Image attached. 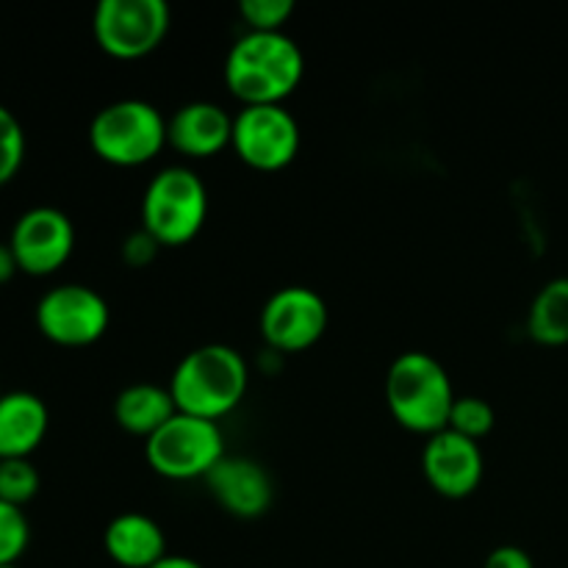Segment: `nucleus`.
<instances>
[{
  "label": "nucleus",
  "mask_w": 568,
  "mask_h": 568,
  "mask_svg": "<svg viewBox=\"0 0 568 568\" xmlns=\"http://www.w3.org/2000/svg\"><path fill=\"white\" fill-rule=\"evenodd\" d=\"M225 455L220 422L200 419L181 410L144 442L148 466L166 480H205Z\"/></svg>",
  "instance_id": "423d86ee"
},
{
  "label": "nucleus",
  "mask_w": 568,
  "mask_h": 568,
  "mask_svg": "<svg viewBox=\"0 0 568 568\" xmlns=\"http://www.w3.org/2000/svg\"><path fill=\"white\" fill-rule=\"evenodd\" d=\"M422 471L436 494L447 499H464L480 486L486 460L480 444L455 430H442L427 438L422 449Z\"/></svg>",
  "instance_id": "f8f14e48"
},
{
  "label": "nucleus",
  "mask_w": 568,
  "mask_h": 568,
  "mask_svg": "<svg viewBox=\"0 0 568 568\" xmlns=\"http://www.w3.org/2000/svg\"><path fill=\"white\" fill-rule=\"evenodd\" d=\"M92 31L98 48L111 59H144L170 31V6L164 0H100Z\"/></svg>",
  "instance_id": "0eeeda50"
},
{
  "label": "nucleus",
  "mask_w": 568,
  "mask_h": 568,
  "mask_svg": "<svg viewBox=\"0 0 568 568\" xmlns=\"http://www.w3.org/2000/svg\"><path fill=\"white\" fill-rule=\"evenodd\" d=\"M31 544V525L22 508L0 499V568L17 566Z\"/></svg>",
  "instance_id": "412c9836"
},
{
  "label": "nucleus",
  "mask_w": 568,
  "mask_h": 568,
  "mask_svg": "<svg viewBox=\"0 0 568 568\" xmlns=\"http://www.w3.org/2000/svg\"><path fill=\"white\" fill-rule=\"evenodd\" d=\"M50 427L48 405L31 392L0 394V460L31 458Z\"/></svg>",
  "instance_id": "dca6fc26"
},
{
  "label": "nucleus",
  "mask_w": 568,
  "mask_h": 568,
  "mask_svg": "<svg viewBox=\"0 0 568 568\" xmlns=\"http://www.w3.org/2000/svg\"><path fill=\"white\" fill-rule=\"evenodd\" d=\"M161 244L155 242L153 236H150L144 227H139V231L128 233L125 239H122V247H120V255H122V264L131 266V270H144V266H150L155 261V255H159Z\"/></svg>",
  "instance_id": "b1692460"
},
{
  "label": "nucleus",
  "mask_w": 568,
  "mask_h": 568,
  "mask_svg": "<svg viewBox=\"0 0 568 568\" xmlns=\"http://www.w3.org/2000/svg\"><path fill=\"white\" fill-rule=\"evenodd\" d=\"M3 568H17V566H3Z\"/></svg>",
  "instance_id": "cd10ccee"
},
{
  "label": "nucleus",
  "mask_w": 568,
  "mask_h": 568,
  "mask_svg": "<svg viewBox=\"0 0 568 568\" xmlns=\"http://www.w3.org/2000/svg\"><path fill=\"white\" fill-rule=\"evenodd\" d=\"M0 394H3V392H0Z\"/></svg>",
  "instance_id": "c85d7f7f"
},
{
  "label": "nucleus",
  "mask_w": 568,
  "mask_h": 568,
  "mask_svg": "<svg viewBox=\"0 0 568 568\" xmlns=\"http://www.w3.org/2000/svg\"><path fill=\"white\" fill-rule=\"evenodd\" d=\"M303 75L305 55L286 31H244L227 50V92L242 105H283Z\"/></svg>",
  "instance_id": "f257e3e1"
},
{
  "label": "nucleus",
  "mask_w": 568,
  "mask_h": 568,
  "mask_svg": "<svg viewBox=\"0 0 568 568\" xmlns=\"http://www.w3.org/2000/svg\"><path fill=\"white\" fill-rule=\"evenodd\" d=\"M22 161H26V133L14 111L0 103V186L14 181Z\"/></svg>",
  "instance_id": "4be33fe9"
},
{
  "label": "nucleus",
  "mask_w": 568,
  "mask_h": 568,
  "mask_svg": "<svg viewBox=\"0 0 568 568\" xmlns=\"http://www.w3.org/2000/svg\"><path fill=\"white\" fill-rule=\"evenodd\" d=\"M239 14L247 31H283L294 14V0H242Z\"/></svg>",
  "instance_id": "5701e85b"
},
{
  "label": "nucleus",
  "mask_w": 568,
  "mask_h": 568,
  "mask_svg": "<svg viewBox=\"0 0 568 568\" xmlns=\"http://www.w3.org/2000/svg\"><path fill=\"white\" fill-rule=\"evenodd\" d=\"M231 148L258 172H277L300 153V125L283 105H242L233 116Z\"/></svg>",
  "instance_id": "1a4fd4ad"
},
{
  "label": "nucleus",
  "mask_w": 568,
  "mask_h": 568,
  "mask_svg": "<svg viewBox=\"0 0 568 568\" xmlns=\"http://www.w3.org/2000/svg\"><path fill=\"white\" fill-rule=\"evenodd\" d=\"M39 486H42V477H39L31 458L0 460V499L3 503L26 508L39 494Z\"/></svg>",
  "instance_id": "6ab92c4d"
},
{
  "label": "nucleus",
  "mask_w": 568,
  "mask_h": 568,
  "mask_svg": "<svg viewBox=\"0 0 568 568\" xmlns=\"http://www.w3.org/2000/svg\"><path fill=\"white\" fill-rule=\"evenodd\" d=\"M233 116L211 100L181 105L166 120V144L186 159H211L231 148Z\"/></svg>",
  "instance_id": "4468645a"
},
{
  "label": "nucleus",
  "mask_w": 568,
  "mask_h": 568,
  "mask_svg": "<svg viewBox=\"0 0 568 568\" xmlns=\"http://www.w3.org/2000/svg\"><path fill=\"white\" fill-rule=\"evenodd\" d=\"M527 331L532 342L544 347H566L568 344V277H555L544 283L532 297L527 314Z\"/></svg>",
  "instance_id": "a211bd4d"
},
{
  "label": "nucleus",
  "mask_w": 568,
  "mask_h": 568,
  "mask_svg": "<svg viewBox=\"0 0 568 568\" xmlns=\"http://www.w3.org/2000/svg\"><path fill=\"white\" fill-rule=\"evenodd\" d=\"M111 311L100 292L83 283H64L37 303V327L59 347H89L109 331Z\"/></svg>",
  "instance_id": "6e6552de"
},
{
  "label": "nucleus",
  "mask_w": 568,
  "mask_h": 568,
  "mask_svg": "<svg viewBox=\"0 0 568 568\" xmlns=\"http://www.w3.org/2000/svg\"><path fill=\"white\" fill-rule=\"evenodd\" d=\"M153 568H203L197 560L186 558V555H166L164 560H159Z\"/></svg>",
  "instance_id": "bb28decb"
},
{
  "label": "nucleus",
  "mask_w": 568,
  "mask_h": 568,
  "mask_svg": "<svg viewBox=\"0 0 568 568\" xmlns=\"http://www.w3.org/2000/svg\"><path fill=\"white\" fill-rule=\"evenodd\" d=\"M386 405L405 430L427 438L447 430L455 388L442 361L419 349L397 355L386 372Z\"/></svg>",
  "instance_id": "7ed1b4c3"
},
{
  "label": "nucleus",
  "mask_w": 568,
  "mask_h": 568,
  "mask_svg": "<svg viewBox=\"0 0 568 568\" xmlns=\"http://www.w3.org/2000/svg\"><path fill=\"white\" fill-rule=\"evenodd\" d=\"M9 247L20 272L48 277L70 261L72 250H75V227L64 211L53 209V205H37L14 222Z\"/></svg>",
  "instance_id": "9b49d317"
},
{
  "label": "nucleus",
  "mask_w": 568,
  "mask_h": 568,
  "mask_svg": "<svg viewBox=\"0 0 568 568\" xmlns=\"http://www.w3.org/2000/svg\"><path fill=\"white\" fill-rule=\"evenodd\" d=\"M250 386L247 361L227 344H203L178 361L170 394L178 410L220 422L242 405Z\"/></svg>",
  "instance_id": "f03ea898"
},
{
  "label": "nucleus",
  "mask_w": 568,
  "mask_h": 568,
  "mask_svg": "<svg viewBox=\"0 0 568 568\" xmlns=\"http://www.w3.org/2000/svg\"><path fill=\"white\" fill-rule=\"evenodd\" d=\"M103 549L122 568H153L166 558V538L159 521L128 510L105 525Z\"/></svg>",
  "instance_id": "2eb2a0df"
},
{
  "label": "nucleus",
  "mask_w": 568,
  "mask_h": 568,
  "mask_svg": "<svg viewBox=\"0 0 568 568\" xmlns=\"http://www.w3.org/2000/svg\"><path fill=\"white\" fill-rule=\"evenodd\" d=\"M17 272H20V266H17V261H14V253H11V247H9V242H0V286H3V283H9L11 277L17 275Z\"/></svg>",
  "instance_id": "a878e982"
},
{
  "label": "nucleus",
  "mask_w": 568,
  "mask_h": 568,
  "mask_svg": "<svg viewBox=\"0 0 568 568\" xmlns=\"http://www.w3.org/2000/svg\"><path fill=\"white\" fill-rule=\"evenodd\" d=\"M211 497L225 514L236 519H258L272 508L275 486L258 460L242 455H225L205 477Z\"/></svg>",
  "instance_id": "ddd939ff"
},
{
  "label": "nucleus",
  "mask_w": 568,
  "mask_h": 568,
  "mask_svg": "<svg viewBox=\"0 0 568 568\" xmlns=\"http://www.w3.org/2000/svg\"><path fill=\"white\" fill-rule=\"evenodd\" d=\"M175 414L178 405L170 388L153 386V383H133V386L122 388L114 399L116 425L131 436L144 438V442L153 433H159Z\"/></svg>",
  "instance_id": "f3484780"
},
{
  "label": "nucleus",
  "mask_w": 568,
  "mask_h": 568,
  "mask_svg": "<svg viewBox=\"0 0 568 568\" xmlns=\"http://www.w3.org/2000/svg\"><path fill=\"white\" fill-rule=\"evenodd\" d=\"M209 216V189L192 166H164L142 197V227L161 247L192 242Z\"/></svg>",
  "instance_id": "20e7f679"
},
{
  "label": "nucleus",
  "mask_w": 568,
  "mask_h": 568,
  "mask_svg": "<svg viewBox=\"0 0 568 568\" xmlns=\"http://www.w3.org/2000/svg\"><path fill=\"white\" fill-rule=\"evenodd\" d=\"M494 408L480 397H455L453 414H449L447 430L460 433V436L471 438V442L480 444V438H486L494 430Z\"/></svg>",
  "instance_id": "aec40b11"
},
{
  "label": "nucleus",
  "mask_w": 568,
  "mask_h": 568,
  "mask_svg": "<svg viewBox=\"0 0 568 568\" xmlns=\"http://www.w3.org/2000/svg\"><path fill=\"white\" fill-rule=\"evenodd\" d=\"M325 297L308 286L277 288L261 308V336L277 355L311 349L327 331Z\"/></svg>",
  "instance_id": "9d476101"
},
{
  "label": "nucleus",
  "mask_w": 568,
  "mask_h": 568,
  "mask_svg": "<svg viewBox=\"0 0 568 568\" xmlns=\"http://www.w3.org/2000/svg\"><path fill=\"white\" fill-rule=\"evenodd\" d=\"M483 568H536V564H532V558L521 547L505 544V547H497L488 555Z\"/></svg>",
  "instance_id": "393cba45"
},
{
  "label": "nucleus",
  "mask_w": 568,
  "mask_h": 568,
  "mask_svg": "<svg viewBox=\"0 0 568 568\" xmlns=\"http://www.w3.org/2000/svg\"><path fill=\"white\" fill-rule=\"evenodd\" d=\"M89 144L105 164L142 166L166 148V120L148 100H116L94 114Z\"/></svg>",
  "instance_id": "39448f33"
}]
</instances>
